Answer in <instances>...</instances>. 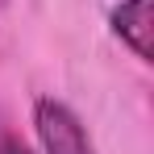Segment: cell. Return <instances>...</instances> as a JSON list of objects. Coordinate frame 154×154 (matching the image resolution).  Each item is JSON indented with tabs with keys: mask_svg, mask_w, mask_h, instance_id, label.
Listing matches in <instances>:
<instances>
[{
	"mask_svg": "<svg viewBox=\"0 0 154 154\" xmlns=\"http://www.w3.org/2000/svg\"><path fill=\"white\" fill-rule=\"evenodd\" d=\"M112 33L142 63H150V0H121L112 8Z\"/></svg>",
	"mask_w": 154,
	"mask_h": 154,
	"instance_id": "cell-2",
	"label": "cell"
},
{
	"mask_svg": "<svg viewBox=\"0 0 154 154\" xmlns=\"http://www.w3.org/2000/svg\"><path fill=\"white\" fill-rule=\"evenodd\" d=\"M0 154H29V150L13 137V133H4V129H0Z\"/></svg>",
	"mask_w": 154,
	"mask_h": 154,
	"instance_id": "cell-3",
	"label": "cell"
},
{
	"mask_svg": "<svg viewBox=\"0 0 154 154\" xmlns=\"http://www.w3.org/2000/svg\"><path fill=\"white\" fill-rule=\"evenodd\" d=\"M33 129H38L42 154H96L83 121H79L63 100L42 96V100L33 104Z\"/></svg>",
	"mask_w": 154,
	"mask_h": 154,
	"instance_id": "cell-1",
	"label": "cell"
}]
</instances>
